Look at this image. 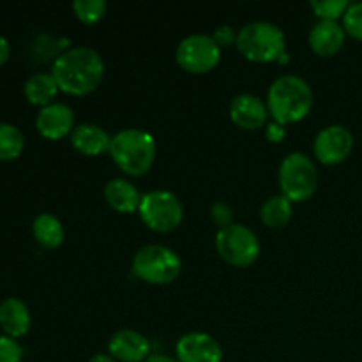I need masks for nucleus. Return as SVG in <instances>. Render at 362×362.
I'll list each match as a JSON object with an SVG mask.
<instances>
[{
    "instance_id": "obj_1",
    "label": "nucleus",
    "mask_w": 362,
    "mask_h": 362,
    "mask_svg": "<svg viewBox=\"0 0 362 362\" xmlns=\"http://www.w3.org/2000/svg\"><path fill=\"white\" fill-rule=\"evenodd\" d=\"M52 74L59 90L71 95H87L94 92L105 76L103 57L88 46L64 49L53 62Z\"/></svg>"
},
{
    "instance_id": "obj_2",
    "label": "nucleus",
    "mask_w": 362,
    "mask_h": 362,
    "mask_svg": "<svg viewBox=\"0 0 362 362\" xmlns=\"http://www.w3.org/2000/svg\"><path fill=\"white\" fill-rule=\"evenodd\" d=\"M313 106V90L304 78L283 74L267 92V110L274 122L286 126L303 120Z\"/></svg>"
},
{
    "instance_id": "obj_3",
    "label": "nucleus",
    "mask_w": 362,
    "mask_h": 362,
    "mask_svg": "<svg viewBox=\"0 0 362 362\" xmlns=\"http://www.w3.org/2000/svg\"><path fill=\"white\" fill-rule=\"evenodd\" d=\"M108 154L126 175H145L156 161V140L147 131L129 127L112 136Z\"/></svg>"
},
{
    "instance_id": "obj_4",
    "label": "nucleus",
    "mask_w": 362,
    "mask_h": 362,
    "mask_svg": "<svg viewBox=\"0 0 362 362\" xmlns=\"http://www.w3.org/2000/svg\"><path fill=\"white\" fill-rule=\"evenodd\" d=\"M237 49L251 62H274L286 53L285 34L271 21H250L237 32Z\"/></svg>"
},
{
    "instance_id": "obj_5",
    "label": "nucleus",
    "mask_w": 362,
    "mask_h": 362,
    "mask_svg": "<svg viewBox=\"0 0 362 362\" xmlns=\"http://www.w3.org/2000/svg\"><path fill=\"white\" fill-rule=\"evenodd\" d=\"M133 272L138 279L151 285H168L180 276L182 262L170 247L148 244L134 255Z\"/></svg>"
},
{
    "instance_id": "obj_6",
    "label": "nucleus",
    "mask_w": 362,
    "mask_h": 362,
    "mask_svg": "<svg viewBox=\"0 0 362 362\" xmlns=\"http://www.w3.org/2000/svg\"><path fill=\"white\" fill-rule=\"evenodd\" d=\"M279 186L281 194L290 202L310 200L318 186V172L310 156L304 152H292L279 165Z\"/></svg>"
},
{
    "instance_id": "obj_7",
    "label": "nucleus",
    "mask_w": 362,
    "mask_h": 362,
    "mask_svg": "<svg viewBox=\"0 0 362 362\" xmlns=\"http://www.w3.org/2000/svg\"><path fill=\"white\" fill-rule=\"evenodd\" d=\"M138 212L141 221L159 233L173 232L184 218V207L180 200L172 191L166 189H156L141 194Z\"/></svg>"
},
{
    "instance_id": "obj_8",
    "label": "nucleus",
    "mask_w": 362,
    "mask_h": 362,
    "mask_svg": "<svg viewBox=\"0 0 362 362\" xmlns=\"http://www.w3.org/2000/svg\"><path fill=\"white\" fill-rule=\"evenodd\" d=\"M216 250L219 257L233 267H247L260 257V243L257 233L239 223L219 228L216 235Z\"/></svg>"
},
{
    "instance_id": "obj_9",
    "label": "nucleus",
    "mask_w": 362,
    "mask_h": 362,
    "mask_svg": "<svg viewBox=\"0 0 362 362\" xmlns=\"http://www.w3.org/2000/svg\"><path fill=\"white\" fill-rule=\"evenodd\" d=\"M177 64L191 74H205L221 60V48L207 34H191L179 42L175 52Z\"/></svg>"
},
{
    "instance_id": "obj_10",
    "label": "nucleus",
    "mask_w": 362,
    "mask_h": 362,
    "mask_svg": "<svg viewBox=\"0 0 362 362\" xmlns=\"http://www.w3.org/2000/svg\"><path fill=\"white\" fill-rule=\"evenodd\" d=\"M354 148V136L349 127L327 126L317 134L313 141L315 158L324 165H339L350 156Z\"/></svg>"
},
{
    "instance_id": "obj_11",
    "label": "nucleus",
    "mask_w": 362,
    "mask_h": 362,
    "mask_svg": "<svg viewBox=\"0 0 362 362\" xmlns=\"http://www.w3.org/2000/svg\"><path fill=\"white\" fill-rule=\"evenodd\" d=\"M179 362H223V349L214 336L207 332H189L177 341Z\"/></svg>"
},
{
    "instance_id": "obj_12",
    "label": "nucleus",
    "mask_w": 362,
    "mask_h": 362,
    "mask_svg": "<svg viewBox=\"0 0 362 362\" xmlns=\"http://www.w3.org/2000/svg\"><path fill=\"white\" fill-rule=\"evenodd\" d=\"M108 352L117 362H145L152 356L147 336L133 329L117 331L110 338Z\"/></svg>"
},
{
    "instance_id": "obj_13",
    "label": "nucleus",
    "mask_w": 362,
    "mask_h": 362,
    "mask_svg": "<svg viewBox=\"0 0 362 362\" xmlns=\"http://www.w3.org/2000/svg\"><path fill=\"white\" fill-rule=\"evenodd\" d=\"M35 127L48 140H60L73 133L74 112L66 103H52L39 110L35 117Z\"/></svg>"
},
{
    "instance_id": "obj_14",
    "label": "nucleus",
    "mask_w": 362,
    "mask_h": 362,
    "mask_svg": "<svg viewBox=\"0 0 362 362\" xmlns=\"http://www.w3.org/2000/svg\"><path fill=\"white\" fill-rule=\"evenodd\" d=\"M267 105L258 95L239 94L230 103V119L240 129H260L267 124Z\"/></svg>"
},
{
    "instance_id": "obj_15",
    "label": "nucleus",
    "mask_w": 362,
    "mask_h": 362,
    "mask_svg": "<svg viewBox=\"0 0 362 362\" xmlns=\"http://www.w3.org/2000/svg\"><path fill=\"white\" fill-rule=\"evenodd\" d=\"M32 318L27 304L18 297H7L0 303V327L4 334L18 339L25 336L30 329Z\"/></svg>"
},
{
    "instance_id": "obj_16",
    "label": "nucleus",
    "mask_w": 362,
    "mask_h": 362,
    "mask_svg": "<svg viewBox=\"0 0 362 362\" xmlns=\"http://www.w3.org/2000/svg\"><path fill=\"white\" fill-rule=\"evenodd\" d=\"M345 28L338 21L320 20L310 32V46L317 55L332 57L345 45Z\"/></svg>"
},
{
    "instance_id": "obj_17",
    "label": "nucleus",
    "mask_w": 362,
    "mask_h": 362,
    "mask_svg": "<svg viewBox=\"0 0 362 362\" xmlns=\"http://www.w3.org/2000/svg\"><path fill=\"white\" fill-rule=\"evenodd\" d=\"M112 136L98 124H80L71 133V145L83 156H99L108 152Z\"/></svg>"
},
{
    "instance_id": "obj_18",
    "label": "nucleus",
    "mask_w": 362,
    "mask_h": 362,
    "mask_svg": "<svg viewBox=\"0 0 362 362\" xmlns=\"http://www.w3.org/2000/svg\"><path fill=\"white\" fill-rule=\"evenodd\" d=\"M105 198L110 207L122 214L136 212L140 207L141 194L134 184L126 179H112L105 187Z\"/></svg>"
},
{
    "instance_id": "obj_19",
    "label": "nucleus",
    "mask_w": 362,
    "mask_h": 362,
    "mask_svg": "<svg viewBox=\"0 0 362 362\" xmlns=\"http://www.w3.org/2000/svg\"><path fill=\"white\" fill-rule=\"evenodd\" d=\"M23 90L28 103L45 108L53 103L57 92H59V85L52 73H35L25 81Z\"/></svg>"
},
{
    "instance_id": "obj_20",
    "label": "nucleus",
    "mask_w": 362,
    "mask_h": 362,
    "mask_svg": "<svg viewBox=\"0 0 362 362\" xmlns=\"http://www.w3.org/2000/svg\"><path fill=\"white\" fill-rule=\"evenodd\" d=\"M32 233H34L35 240L46 250H57L64 243L62 223L49 212L35 216L34 223H32Z\"/></svg>"
},
{
    "instance_id": "obj_21",
    "label": "nucleus",
    "mask_w": 362,
    "mask_h": 362,
    "mask_svg": "<svg viewBox=\"0 0 362 362\" xmlns=\"http://www.w3.org/2000/svg\"><path fill=\"white\" fill-rule=\"evenodd\" d=\"M292 202L283 194H276V197H271L267 202H264L260 209V218L269 228H283L292 219Z\"/></svg>"
},
{
    "instance_id": "obj_22",
    "label": "nucleus",
    "mask_w": 362,
    "mask_h": 362,
    "mask_svg": "<svg viewBox=\"0 0 362 362\" xmlns=\"http://www.w3.org/2000/svg\"><path fill=\"white\" fill-rule=\"evenodd\" d=\"M25 147V138L20 127L9 122H0V161H13L20 158Z\"/></svg>"
},
{
    "instance_id": "obj_23",
    "label": "nucleus",
    "mask_w": 362,
    "mask_h": 362,
    "mask_svg": "<svg viewBox=\"0 0 362 362\" xmlns=\"http://www.w3.org/2000/svg\"><path fill=\"white\" fill-rule=\"evenodd\" d=\"M106 2L105 0H74L73 11L76 14L78 20L81 23L94 25L99 20H103L106 13Z\"/></svg>"
},
{
    "instance_id": "obj_24",
    "label": "nucleus",
    "mask_w": 362,
    "mask_h": 362,
    "mask_svg": "<svg viewBox=\"0 0 362 362\" xmlns=\"http://www.w3.org/2000/svg\"><path fill=\"white\" fill-rule=\"evenodd\" d=\"M310 6L320 20L338 21V18L345 16L350 4L346 0H311Z\"/></svg>"
},
{
    "instance_id": "obj_25",
    "label": "nucleus",
    "mask_w": 362,
    "mask_h": 362,
    "mask_svg": "<svg viewBox=\"0 0 362 362\" xmlns=\"http://www.w3.org/2000/svg\"><path fill=\"white\" fill-rule=\"evenodd\" d=\"M343 28L350 37L362 41V2L350 4L343 16Z\"/></svg>"
},
{
    "instance_id": "obj_26",
    "label": "nucleus",
    "mask_w": 362,
    "mask_h": 362,
    "mask_svg": "<svg viewBox=\"0 0 362 362\" xmlns=\"http://www.w3.org/2000/svg\"><path fill=\"white\" fill-rule=\"evenodd\" d=\"M23 349L16 339L6 334H0V362H21Z\"/></svg>"
},
{
    "instance_id": "obj_27",
    "label": "nucleus",
    "mask_w": 362,
    "mask_h": 362,
    "mask_svg": "<svg viewBox=\"0 0 362 362\" xmlns=\"http://www.w3.org/2000/svg\"><path fill=\"white\" fill-rule=\"evenodd\" d=\"M211 219L219 226V228H225V226H230L233 221V211L228 204H223V202H218L211 207Z\"/></svg>"
},
{
    "instance_id": "obj_28",
    "label": "nucleus",
    "mask_w": 362,
    "mask_h": 362,
    "mask_svg": "<svg viewBox=\"0 0 362 362\" xmlns=\"http://www.w3.org/2000/svg\"><path fill=\"white\" fill-rule=\"evenodd\" d=\"M212 39L218 42L219 48H221V46H230V45H233V42L237 41V32L233 30L230 25H221V27H218L214 30V34H212Z\"/></svg>"
},
{
    "instance_id": "obj_29",
    "label": "nucleus",
    "mask_w": 362,
    "mask_h": 362,
    "mask_svg": "<svg viewBox=\"0 0 362 362\" xmlns=\"http://www.w3.org/2000/svg\"><path fill=\"white\" fill-rule=\"evenodd\" d=\"M265 136H267V140L272 141V144H278V141H281L283 138L286 136L285 126H281V124L278 122L267 124V127H265Z\"/></svg>"
},
{
    "instance_id": "obj_30",
    "label": "nucleus",
    "mask_w": 362,
    "mask_h": 362,
    "mask_svg": "<svg viewBox=\"0 0 362 362\" xmlns=\"http://www.w3.org/2000/svg\"><path fill=\"white\" fill-rule=\"evenodd\" d=\"M11 57V45L4 35H0V66L6 64Z\"/></svg>"
},
{
    "instance_id": "obj_31",
    "label": "nucleus",
    "mask_w": 362,
    "mask_h": 362,
    "mask_svg": "<svg viewBox=\"0 0 362 362\" xmlns=\"http://www.w3.org/2000/svg\"><path fill=\"white\" fill-rule=\"evenodd\" d=\"M145 362H179L177 359H173V357H168V356H163V354H154V356L148 357Z\"/></svg>"
},
{
    "instance_id": "obj_32",
    "label": "nucleus",
    "mask_w": 362,
    "mask_h": 362,
    "mask_svg": "<svg viewBox=\"0 0 362 362\" xmlns=\"http://www.w3.org/2000/svg\"><path fill=\"white\" fill-rule=\"evenodd\" d=\"M88 362H117L113 359L112 356H108V354H95V356L90 357V361Z\"/></svg>"
}]
</instances>
